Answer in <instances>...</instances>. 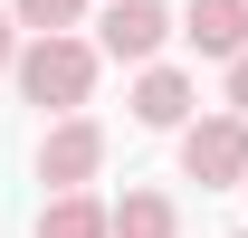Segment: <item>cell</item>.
I'll return each mask as SVG.
<instances>
[{
  "mask_svg": "<svg viewBox=\"0 0 248 238\" xmlns=\"http://www.w3.org/2000/svg\"><path fill=\"white\" fill-rule=\"evenodd\" d=\"M182 38L201 58H248V0H182Z\"/></svg>",
  "mask_w": 248,
  "mask_h": 238,
  "instance_id": "8992f818",
  "label": "cell"
},
{
  "mask_svg": "<svg viewBox=\"0 0 248 238\" xmlns=\"http://www.w3.org/2000/svg\"><path fill=\"white\" fill-rule=\"evenodd\" d=\"M105 124L95 115H58L48 124V134H38V181H48V191H95V181H105Z\"/></svg>",
  "mask_w": 248,
  "mask_h": 238,
  "instance_id": "277c9868",
  "label": "cell"
},
{
  "mask_svg": "<svg viewBox=\"0 0 248 238\" xmlns=\"http://www.w3.org/2000/svg\"><path fill=\"white\" fill-rule=\"evenodd\" d=\"M95 76H105V48H95V38H29V48H19V95H29L38 115L58 124V115H86L95 105Z\"/></svg>",
  "mask_w": 248,
  "mask_h": 238,
  "instance_id": "6da1fadb",
  "label": "cell"
},
{
  "mask_svg": "<svg viewBox=\"0 0 248 238\" xmlns=\"http://www.w3.org/2000/svg\"><path fill=\"white\" fill-rule=\"evenodd\" d=\"M182 181H201V191H248V115H201L182 124Z\"/></svg>",
  "mask_w": 248,
  "mask_h": 238,
  "instance_id": "7a4b0ae2",
  "label": "cell"
},
{
  "mask_svg": "<svg viewBox=\"0 0 248 238\" xmlns=\"http://www.w3.org/2000/svg\"><path fill=\"white\" fill-rule=\"evenodd\" d=\"M229 238H248V229H229Z\"/></svg>",
  "mask_w": 248,
  "mask_h": 238,
  "instance_id": "7c38bea8",
  "label": "cell"
},
{
  "mask_svg": "<svg viewBox=\"0 0 248 238\" xmlns=\"http://www.w3.org/2000/svg\"><path fill=\"white\" fill-rule=\"evenodd\" d=\"M229 115H248V58H229Z\"/></svg>",
  "mask_w": 248,
  "mask_h": 238,
  "instance_id": "8fae6325",
  "label": "cell"
},
{
  "mask_svg": "<svg viewBox=\"0 0 248 238\" xmlns=\"http://www.w3.org/2000/svg\"><path fill=\"white\" fill-rule=\"evenodd\" d=\"M115 238H182V200L172 191H124L115 200Z\"/></svg>",
  "mask_w": 248,
  "mask_h": 238,
  "instance_id": "ba28073f",
  "label": "cell"
},
{
  "mask_svg": "<svg viewBox=\"0 0 248 238\" xmlns=\"http://www.w3.org/2000/svg\"><path fill=\"white\" fill-rule=\"evenodd\" d=\"M19 48H29V29H19V19L0 10V76H19Z\"/></svg>",
  "mask_w": 248,
  "mask_h": 238,
  "instance_id": "30bf717a",
  "label": "cell"
},
{
  "mask_svg": "<svg viewBox=\"0 0 248 238\" xmlns=\"http://www.w3.org/2000/svg\"><path fill=\"white\" fill-rule=\"evenodd\" d=\"M10 19L29 38H67V29H86V0H10Z\"/></svg>",
  "mask_w": 248,
  "mask_h": 238,
  "instance_id": "9c48e42d",
  "label": "cell"
},
{
  "mask_svg": "<svg viewBox=\"0 0 248 238\" xmlns=\"http://www.w3.org/2000/svg\"><path fill=\"white\" fill-rule=\"evenodd\" d=\"M172 38H182V10H162V0H105L95 10V48L124 67H162Z\"/></svg>",
  "mask_w": 248,
  "mask_h": 238,
  "instance_id": "3957f363",
  "label": "cell"
},
{
  "mask_svg": "<svg viewBox=\"0 0 248 238\" xmlns=\"http://www.w3.org/2000/svg\"><path fill=\"white\" fill-rule=\"evenodd\" d=\"M38 238H115V200H95V191H48V200H38Z\"/></svg>",
  "mask_w": 248,
  "mask_h": 238,
  "instance_id": "52a82bcc",
  "label": "cell"
},
{
  "mask_svg": "<svg viewBox=\"0 0 248 238\" xmlns=\"http://www.w3.org/2000/svg\"><path fill=\"white\" fill-rule=\"evenodd\" d=\"M134 124L143 134H182V124H201V86H191V67H134Z\"/></svg>",
  "mask_w": 248,
  "mask_h": 238,
  "instance_id": "5b68a950",
  "label": "cell"
}]
</instances>
